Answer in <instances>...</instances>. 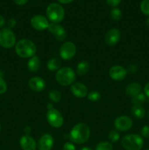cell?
Here are the masks:
<instances>
[{
	"label": "cell",
	"instance_id": "15",
	"mask_svg": "<svg viewBox=\"0 0 149 150\" xmlns=\"http://www.w3.org/2000/svg\"><path fill=\"white\" fill-rule=\"evenodd\" d=\"M54 144L53 138L51 135L44 134L37 143L38 150H51Z\"/></svg>",
	"mask_w": 149,
	"mask_h": 150
},
{
	"label": "cell",
	"instance_id": "20",
	"mask_svg": "<svg viewBox=\"0 0 149 150\" xmlns=\"http://www.w3.org/2000/svg\"><path fill=\"white\" fill-rule=\"evenodd\" d=\"M40 63L41 62L39 57L37 56H34V57H31L30 59L28 62L27 67L31 72L35 73L40 67Z\"/></svg>",
	"mask_w": 149,
	"mask_h": 150
},
{
	"label": "cell",
	"instance_id": "14",
	"mask_svg": "<svg viewBox=\"0 0 149 150\" xmlns=\"http://www.w3.org/2000/svg\"><path fill=\"white\" fill-rule=\"evenodd\" d=\"M70 91L74 96L79 98H83L87 96L88 89L86 85L80 82H74L70 87Z\"/></svg>",
	"mask_w": 149,
	"mask_h": 150
},
{
	"label": "cell",
	"instance_id": "26",
	"mask_svg": "<svg viewBox=\"0 0 149 150\" xmlns=\"http://www.w3.org/2000/svg\"><path fill=\"white\" fill-rule=\"evenodd\" d=\"M110 16L112 18V20L114 21H119L120 19L122 18V12L120 9L116 8V7H114L110 12Z\"/></svg>",
	"mask_w": 149,
	"mask_h": 150
},
{
	"label": "cell",
	"instance_id": "1",
	"mask_svg": "<svg viewBox=\"0 0 149 150\" xmlns=\"http://www.w3.org/2000/svg\"><path fill=\"white\" fill-rule=\"evenodd\" d=\"M90 133V127L88 125L85 123H78L72 127L69 134V138L72 143L83 144L89 140Z\"/></svg>",
	"mask_w": 149,
	"mask_h": 150
},
{
	"label": "cell",
	"instance_id": "33",
	"mask_svg": "<svg viewBox=\"0 0 149 150\" xmlns=\"http://www.w3.org/2000/svg\"><path fill=\"white\" fill-rule=\"evenodd\" d=\"M106 1L108 5L110 6V7H116L120 4L121 0H106Z\"/></svg>",
	"mask_w": 149,
	"mask_h": 150
},
{
	"label": "cell",
	"instance_id": "29",
	"mask_svg": "<svg viewBox=\"0 0 149 150\" xmlns=\"http://www.w3.org/2000/svg\"><path fill=\"white\" fill-rule=\"evenodd\" d=\"M140 10L145 16H149V0H143L140 4Z\"/></svg>",
	"mask_w": 149,
	"mask_h": 150
},
{
	"label": "cell",
	"instance_id": "8",
	"mask_svg": "<svg viewBox=\"0 0 149 150\" xmlns=\"http://www.w3.org/2000/svg\"><path fill=\"white\" fill-rule=\"evenodd\" d=\"M76 45L72 42L67 41L61 45L59 50L60 57L64 60L72 59L76 54Z\"/></svg>",
	"mask_w": 149,
	"mask_h": 150
},
{
	"label": "cell",
	"instance_id": "38",
	"mask_svg": "<svg viewBox=\"0 0 149 150\" xmlns=\"http://www.w3.org/2000/svg\"><path fill=\"white\" fill-rule=\"evenodd\" d=\"M4 24H5V19H4V18L2 16L0 15V28L4 26Z\"/></svg>",
	"mask_w": 149,
	"mask_h": 150
},
{
	"label": "cell",
	"instance_id": "47",
	"mask_svg": "<svg viewBox=\"0 0 149 150\" xmlns=\"http://www.w3.org/2000/svg\"><path fill=\"white\" fill-rule=\"evenodd\" d=\"M82 1H83V0H82Z\"/></svg>",
	"mask_w": 149,
	"mask_h": 150
},
{
	"label": "cell",
	"instance_id": "7",
	"mask_svg": "<svg viewBox=\"0 0 149 150\" xmlns=\"http://www.w3.org/2000/svg\"><path fill=\"white\" fill-rule=\"evenodd\" d=\"M46 119L50 125L55 128H59L64 124L63 116L56 108L48 110L46 114Z\"/></svg>",
	"mask_w": 149,
	"mask_h": 150
},
{
	"label": "cell",
	"instance_id": "2",
	"mask_svg": "<svg viewBox=\"0 0 149 150\" xmlns=\"http://www.w3.org/2000/svg\"><path fill=\"white\" fill-rule=\"evenodd\" d=\"M15 50L17 55L21 58H31L35 56L37 47L30 40L21 39L15 45Z\"/></svg>",
	"mask_w": 149,
	"mask_h": 150
},
{
	"label": "cell",
	"instance_id": "45",
	"mask_svg": "<svg viewBox=\"0 0 149 150\" xmlns=\"http://www.w3.org/2000/svg\"><path fill=\"white\" fill-rule=\"evenodd\" d=\"M148 117H149V111H148Z\"/></svg>",
	"mask_w": 149,
	"mask_h": 150
},
{
	"label": "cell",
	"instance_id": "31",
	"mask_svg": "<svg viewBox=\"0 0 149 150\" xmlns=\"http://www.w3.org/2000/svg\"><path fill=\"white\" fill-rule=\"evenodd\" d=\"M141 136L144 138H149V125H145L142 127Z\"/></svg>",
	"mask_w": 149,
	"mask_h": 150
},
{
	"label": "cell",
	"instance_id": "40",
	"mask_svg": "<svg viewBox=\"0 0 149 150\" xmlns=\"http://www.w3.org/2000/svg\"><path fill=\"white\" fill-rule=\"evenodd\" d=\"M58 2H60L61 4H69V3H71L72 1H73L74 0H58Z\"/></svg>",
	"mask_w": 149,
	"mask_h": 150
},
{
	"label": "cell",
	"instance_id": "42",
	"mask_svg": "<svg viewBox=\"0 0 149 150\" xmlns=\"http://www.w3.org/2000/svg\"><path fill=\"white\" fill-rule=\"evenodd\" d=\"M48 110L51 109V108H53L52 105H51V103H48Z\"/></svg>",
	"mask_w": 149,
	"mask_h": 150
},
{
	"label": "cell",
	"instance_id": "27",
	"mask_svg": "<svg viewBox=\"0 0 149 150\" xmlns=\"http://www.w3.org/2000/svg\"><path fill=\"white\" fill-rule=\"evenodd\" d=\"M88 99L92 102H96L100 100L101 95L99 92L97 91H91V92H89L87 95Z\"/></svg>",
	"mask_w": 149,
	"mask_h": 150
},
{
	"label": "cell",
	"instance_id": "32",
	"mask_svg": "<svg viewBox=\"0 0 149 150\" xmlns=\"http://www.w3.org/2000/svg\"><path fill=\"white\" fill-rule=\"evenodd\" d=\"M62 150H76V147L72 142H66L63 146Z\"/></svg>",
	"mask_w": 149,
	"mask_h": 150
},
{
	"label": "cell",
	"instance_id": "17",
	"mask_svg": "<svg viewBox=\"0 0 149 150\" xmlns=\"http://www.w3.org/2000/svg\"><path fill=\"white\" fill-rule=\"evenodd\" d=\"M20 146L23 150H36L37 147L34 139L29 135H24L20 138Z\"/></svg>",
	"mask_w": 149,
	"mask_h": 150
},
{
	"label": "cell",
	"instance_id": "13",
	"mask_svg": "<svg viewBox=\"0 0 149 150\" xmlns=\"http://www.w3.org/2000/svg\"><path fill=\"white\" fill-rule=\"evenodd\" d=\"M127 70L121 65H115L109 70V76L114 81H122L127 77Z\"/></svg>",
	"mask_w": 149,
	"mask_h": 150
},
{
	"label": "cell",
	"instance_id": "10",
	"mask_svg": "<svg viewBox=\"0 0 149 150\" xmlns=\"http://www.w3.org/2000/svg\"><path fill=\"white\" fill-rule=\"evenodd\" d=\"M133 125L132 120L127 116H120L117 117L114 122V126L116 130L125 132L130 130Z\"/></svg>",
	"mask_w": 149,
	"mask_h": 150
},
{
	"label": "cell",
	"instance_id": "30",
	"mask_svg": "<svg viewBox=\"0 0 149 150\" xmlns=\"http://www.w3.org/2000/svg\"><path fill=\"white\" fill-rule=\"evenodd\" d=\"M7 89V85L5 81L0 76V95H2L6 92Z\"/></svg>",
	"mask_w": 149,
	"mask_h": 150
},
{
	"label": "cell",
	"instance_id": "25",
	"mask_svg": "<svg viewBox=\"0 0 149 150\" xmlns=\"http://www.w3.org/2000/svg\"><path fill=\"white\" fill-rule=\"evenodd\" d=\"M112 145L108 142H102L96 146L95 150H112Z\"/></svg>",
	"mask_w": 149,
	"mask_h": 150
},
{
	"label": "cell",
	"instance_id": "34",
	"mask_svg": "<svg viewBox=\"0 0 149 150\" xmlns=\"http://www.w3.org/2000/svg\"><path fill=\"white\" fill-rule=\"evenodd\" d=\"M7 25H8V27L9 29H11L12 28L15 27L16 25V20L14 18H10L8 20V21H7Z\"/></svg>",
	"mask_w": 149,
	"mask_h": 150
},
{
	"label": "cell",
	"instance_id": "9",
	"mask_svg": "<svg viewBox=\"0 0 149 150\" xmlns=\"http://www.w3.org/2000/svg\"><path fill=\"white\" fill-rule=\"evenodd\" d=\"M31 25L34 29L37 31H43L48 29L49 21L46 17L42 15H36L31 18Z\"/></svg>",
	"mask_w": 149,
	"mask_h": 150
},
{
	"label": "cell",
	"instance_id": "11",
	"mask_svg": "<svg viewBox=\"0 0 149 150\" xmlns=\"http://www.w3.org/2000/svg\"><path fill=\"white\" fill-rule=\"evenodd\" d=\"M48 29L59 42L64 41L67 38V32L65 29L59 23H50Z\"/></svg>",
	"mask_w": 149,
	"mask_h": 150
},
{
	"label": "cell",
	"instance_id": "16",
	"mask_svg": "<svg viewBox=\"0 0 149 150\" xmlns=\"http://www.w3.org/2000/svg\"><path fill=\"white\" fill-rule=\"evenodd\" d=\"M46 83L45 80L40 77H32L29 81V86L34 92H39L43 90L45 88Z\"/></svg>",
	"mask_w": 149,
	"mask_h": 150
},
{
	"label": "cell",
	"instance_id": "5",
	"mask_svg": "<svg viewBox=\"0 0 149 150\" xmlns=\"http://www.w3.org/2000/svg\"><path fill=\"white\" fill-rule=\"evenodd\" d=\"M144 144L142 136L138 134H129L121 139V145L126 150H140Z\"/></svg>",
	"mask_w": 149,
	"mask_h": 150
},
{
	"label": "cell",
	"instance_id": "37",
	"mask_svg": "<svg viewBox=\"0 0 149 150\" xmlns=\"http://www.w3.org/2000/svg\"><path fill=\"white\" fill-rule=\"evenodd\" d=\"M144 94L146 97L149 98V82L146 83V85L144 87Z\"/></svg>",
	"mask_w": 149,
	"mask_h": 150
},
{
	"label": "cell",
	"instance_id": "23",
	"mask_svg": "<svg viewBox=\"0 0 149 150\" xmlns=\"http://www.w3.org/2000/svg\"><path fill=\"white\" fill-rule=\"evenodd\" d=\"M48 96H49L50 100L54 103L60 102L61 100V93L59 91L56 90V89H53V90L50 91L48 93Z\"/></svg>",
	"mask_w": 149,
	"mask_h": 150
},
{
	"label": "cell",
	"instance_id": "46",
	"mask_svg": "<svg viewBox=\"0 0 149 150\" xmlns=\"http://www.w3.org/2000/svg\"><path fill=\"white\" fill-rule=\"evenodd\" d=\"M145 150H149V149H145Z\"/></svg>",
	"mask_w": 149,
	"mask_h": 150
},
{
	"label": "cell",
	"instance_id": "36",
	"mask_svg": "<svg viewBox=\"0 0 149 150\" xmlns=\"http://www.w3.org/2000/svg\"><path fill=\"white\" fill-rule=\"evenodd\" d=\"M14 2L18 5H23L29 1V0H13Z\"/></svg>",
	"mask_w": 149,
	"mask_h": 150
},
{
	"label": "cell",
	"instance_id": "28",
	"mask_svg": "<svg viewBox=\"0 0 149 150\" xmlns=\"http://www.w3.org/2000/svg\"><path fill=\"white\" fill-rule=\"evenodd\" d=\"M108 139L112 143L117 142L120 139V134L117 130H111L108 134Z\"/></svg>",
	"mask_w": 149,
	"mask_h": 150
},
{
	"label": "cell",
	"instance_id": "12",
	"mask_svg": "<svg viewBox=\"0 0 149 150\" xmlns=\"http://www.w3.org/2000/svg\"><path fill=\"white\" fill-rule=\"evenodd\" d=\"M121 37V33L119 29L113 28L107 32L105 36V41L109 46H114L119 42Z\"/></svg>",
	"mask_w": 149,
	"mask_h": 150
},
{
	"label": "cell",
	"instance_id": "3",
	"mask_svg": "<svg viewBox=\"0 0 149 150\" xmlns=\"http://www.w3.org/2000/svg\"><path fill=\"white\" fill-rule=\"evenodd\" d=\"M75 79V73L71 67H64L60 68L56 73V80L61 86H67L72 84Z\"/></svg>",
	"mask_w": 149,
	"mask_h": 150
},
{
	"label": "cell",
	"instance_id": "22",
	"mask_svg": "<svg viewBox=\"0 0 149 150\" xmlns=\"http://www.w3.org/2000/svg\"><path fill=\"white\" fill-rule=\"evenodd\" d=\"M61 65V60L58 58L51 59L47 63V67L50 71H58Z\"/></svg>",
	"mask_w": 149,
	"mask_h": 150
},
{
	"label": "cell",
	"instance_id": "6",
	"mask_svg": "<svg viewBox=\"0 0 149 150\" xmlns=\"http://www.w3.org/2000/svg\"><path fill=\"white\" fill-rule=\"evenodd\" d=\"M16 38L14 32L9 28L0 30V45L4 48H11L15 45Z\"/></svg>",
	"mask_w": 149,
	"mask_h": 150
},
{
	"label": "cell",
	"instance_id": "19",
	"mask_svg": "<svg viewBox=\"0 0 149 150\" xmlns=\"http://www.w3.org/2000/svg\"><path fill=\"white\" fill-rule=\"evenodd\" d=\"M131 114L136 119L141 120L145 117V110L140 105H133L131 108Z\"/></svg>",
	"mask_w": 149,
	"mask_h": 150
},
{
	"label": "cell",
	"instance_id": "43",
	"mask_svg": "<svg viewBox=\"0 0 149 150\" xmlns=\"http://www.w3.org/2000/svg\"><path fill=\"white\" fill-rule=\"evenodd\" d=\"M146 26L149 28V18H148L147 20H146Z\"/></svg>",
	"mask_w": 149,
	"mask_h": 150
},
{
	"label": "cell",
	"instance_id": "44",
	"mask_svg": "<svg viewBox=\"0 0 149 150\" xmlns=\"http://www.w3.org/2000/svg\"><path fill=\"white\" fill-rule=\"evenodd\" d=\"M1 124H0V132H1Z\"/></svg>",
	"mask_w": 149,
	"mask_h": 150
},
{
	"label": "cell",
	"instance_id": "21",
	"mask_svg": "<svg viewBox=\"0 0 149 150\" xmlns=\"http://www.w3.org/2000/svg\"><path fill=\"white\" fill-rule=\"evenodd\" d=\"M89 69H90V65L88 62H80L76 67V73L78 76H83L89 71Z\"/></svg>",
	"mask_w": 149,
	"mask_h": 150
},
{
	"label": "cell",
	"instance_id": "35",
	"mask_svg": "<svg viewBox=\"0 0 149 150\" xmlns=\"http://www.w3.org/2000/svg\"><path fill=\"white\" fill-rule=\"evenodd\" d=\"M128 71H129L130 73H135L137 71V67L134 64H130L128 67V70H127V72Z\"/></svg>",
	"mask_w": 149,
	"mask_h": 150
},
{
	"label": "cell",
	"instance_id": "24",
	"mask_svg": "<svg viewBox=\"0 0 149 150\" xmlns=\"http://www.w3.org/2000/svg\"><path fill=\"white\" fill-rule=\"evenodd\" d=\"M146 100V96L145 94L140 93L139 95H136V96L133 97L131 99V103L134 105H142Z\"/></svg>",
	"mask_w": 149,
	"mask_h": 150
},
{
	"label": "cell",
	"instance_id": "18",
	"mask_svg": "<svg viewBox=\"0 0 149 150\" xmlns=\"http://www.w3.org/2000/svg\"><path fill=\"white\" fill-rule=\"evenodd\" d=\"M141 91L142 87L140 84L136 83V82H132V83H129L125 89V93L128 96L133 98V97L141 93Z\"/></svg>",
	"mask_w": 149,
	"mask_h": 150
},
{
	"label": "cell",
	"instance_id": "4",
	"mask_svg": "<svg viewBox=\"0 0 149 150\" xmlns=\"http://www.w3.org/2000/svg\"><path fill=\"white\" fill-rule=\"evenodd\" d=\"M46 15L51 23H59L64 20L65 12L61 4L58 3H51L47 7Z\"/></svg>",
	"mask_w": 149,
	"mask_h": 150
},
{
	"label": "cell",
	"instance_id": "41",
	"mask_svg": "<svg viewBox=\"0 0 149 150\" xmlns=\"http://www.w3.org/2000/svg\"><path fill=\"white\" fill-rule=\"evenodd\" d=\"M80 150H93V149H92L91 148L89 147V146H84V147L82 148Z\"/></svg>",
	"mask_w": 149,
	"mask_h": 150
},
{
	"label": "cell",
	"instance_id": "39",
	"mask_svg": "<svg viewBox=\"0 0 149 150\" xmlns=\"http://www.w3.org/2000/svg\"><path fill=\"white\" fill-rule=\"evenodd\" d=\"M31 132H32V128H31L30 126H26V127H25L24 133H26V135H29Z\"/></svg>",
	"mask_w": 149,
	"mask_h": 150
}]
</instances>
